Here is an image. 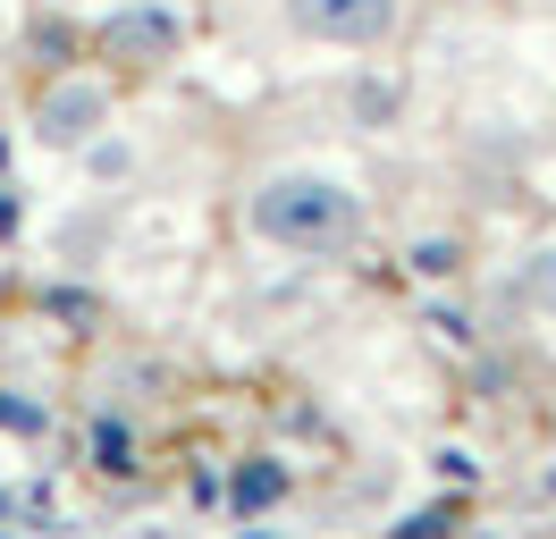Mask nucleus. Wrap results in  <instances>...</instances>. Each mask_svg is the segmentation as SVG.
<instances>
[{"label":"nucleus","instance_id":"obj_2","mask_svg":"<svg viewBox=\"0 0 556 539\" xmlns=\"http://www.w3.org/2000/svg\"><path fill=\"white\" fill-rule=\"evenodd\" d=\"M26 127H35L42 152H85L102 127H118V76L110 67H60L35 93Z\"/></svg>","mask_w":556,"mask_h":539},{"label":"nucleus","instance_id":"obj_6","mask_svg":"<svg viewBox=\"0 0 556 539\" xmlns=\"http://www.w3.org/2000/svg\"><path fill=\"white\" fill-rule=\"evenodd\" d=\"M522 303L556 321V245H531V253H522Z\"/></svg>","mask_w":556,"mask_h":539},{"label":"nucleus","instance_id":"obj_1","mask_svg":"<svg viewBox=\"0 0 556 539\" xmlns=\"http://www.w3.org/2000/svg\"><path fill=\"white\" fill-rule=\"evenodd\" d=\"M244 228H253V245H270L287 262H354L371 236V195L320 161H287L253 177Z\"/></svg>","mask_w":556,"mask_h":539},{"label":"nucleus","instance_id":"obj_5","mask_svg":"<svg viewBox=\"0 0 556 539\" xmlns=\"http://www.w3.org/2000/svg\"><path fill=\"white\" fill-rule=\"evenodd\" d=\"M270 498H287V464H270V455H244V472H237V505H244V514H262Z\"/></svg>","mask_w":556,"mask_h":539},{"label":"nucleus","instance_id":"obj_7","mask_svg":"<svg viewBox=\"0 0 556 539\" xmlns=\"http://www.w3.org/2000/svg\"><path fill=\"white\" fill-rule=\"evenodd\" d=\"M464 270V245L455 236H430V245H414V278H455Z\"/></svg>","mask_w":556,"mask_h":539},{"label":"nucleus","instance_id":"obj_3","mask_svg":"<svg viewBox=\"0 0 556 539\" xmlns=\"http://www.w3.org/2000/svg\"><path fill=\"white\" fill-rule=\"evenodd\" d=\"M93 60L110 76H169L186 60V17H177L169 0H118V9H102V26H93Z\"/></svg>","mask_w":556,"mask_h":539},{"label":"nucleus","instance_id":"obj_4","mask_svg":"<svg viewBox=\"0 0 556 539\" xmlns=\"http://www.w3.org/2000/svg\"><path fill=\"white\" fill-rule=\"evenodd\" d=\"M278 17H287V34H304V42H320V51L371 60V51L396 42L405 0H278Z\"/></svg>","mask_w":556,"mask_h":539}]
</instances>
